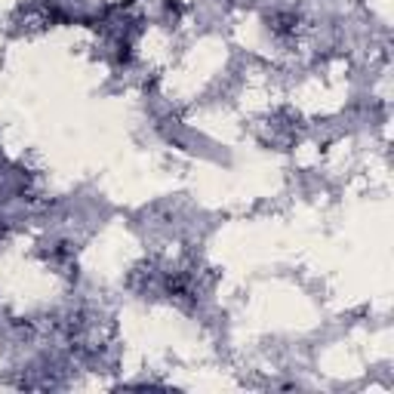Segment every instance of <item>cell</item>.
I'll use <instances>...</instances> for the list:
<instances>
[{"mask_svg":"<svg viewBox=\"0 0 394 394\" xmlns=\"http://www.w3.org/2000/svg\"><path fill=\"white\" fill-rule=\"evenodd\" d=\"M167 10H169V12H179L182 3H179V0H167Z\"/></svg>","mask_w":394,"mask_h":394,"instance_id":"6da1fadb","label":"cell"}]
</instances>
